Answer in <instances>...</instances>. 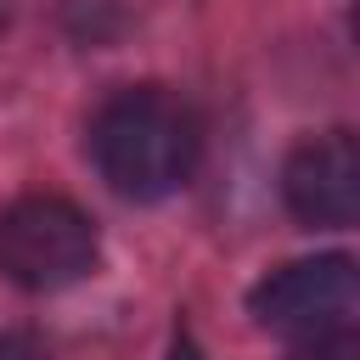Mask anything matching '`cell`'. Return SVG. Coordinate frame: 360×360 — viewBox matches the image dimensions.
Returning a JSON list of instances; mask_svg holds the SVG:
<instances>
[{"label": "cell", "instance_id": "obj_1", "mask_svg": "<svg viewBox=\"0 0 360 360\" xmlns=\"http://www.w3.org/2000/svg\"><path fill=\"white\" fill-rule=\"evenodd\" d=\"M197 112L163 84L112 90L90 118V158L101 180L129 202L180 191L197 169Z\"/></svg>", "mask_w": 360, "mask_h": 360}, {"label": "cell", "instance_id": "obj_2", "mask_svg": "<svg viewBox=\"0 0 360 360\" xmlns=\"http://www.w3.org/2000/svg\"><path fill=\"white\" fill-rule=\"evenodd\" d=\"M96 264V219L56 197L22 191L0 208V276L28 292H56Z\"/></svg>", "mask_w": 360, "mask_h": 360}, {"label": "cell", "instance_id": "obj_3", "mask_svg": "<svg viewBox=\"0 0 360 360\" xmlns=\"http://www.w3.org/2000/svg\"><path fill=\"white\" fill-rule=\"evenodd\" d=\"M248 309L264 332H281V338H315V332H332V326H354L360 270H354L349 253L292 259L248 292Z\"/></svg>", "mask_w": 360, "mask_h": 360}, {"label": "cell", "instance_id": "obj_4", "mask_svg": "<svg viewBox=\"0 0 360 360\" xmlns=\"http://www.w3.org/2000/svg\"><path fill=\"white\" fill-rule=\"evenodd\" d=\"M281 197L292 208V219L304 225H354L360 219V146L349 129H326L292 146L287 169H281Z\"/></svg>", "mask_w": 360, "mask_h": 360}, {"label": "cell", "instance_id": "obj_5", "mask_svg": "<svg viewBox=\"0 0 360 360\" xmlns=\"http://www.w3.org/2000/svg\"><path fill=\"white\" fill-rule=\"evenodd\" d=\"M292 360H360V332L354 326H332V332L298 338Z\"/></svg>", "mask_w": 360, "mask_h": 360}, {"label": "cell", "instance_id": "obj_6", "mask_svg": "<svg viewBox=\"0 0 360 360\" xmlns=\"http://www.w3.org/2000/svg\"><path fill=\"white\" fill-rule=\"evenodd\" d=\"M107 11L124 22V0H68V28H73L79 39L101 45V39H112V34H107V22H101Z\"/></svg>", "mask_w": 360, "mask_h": 360}, {"label": "cell", "instance_id": "obj_7", "mask_svg": "<svg viewBox=\"0 0 360 360\" xmlns=\"http://www.w3.org/2000/svg\"><path fill=\"white\" fill-rule=\"evenodd\" d=\"M0 360H45V354H39L34 338H22V332H0Z\"/></svg>", "mask_w": 360, "mask_h": 360}, {"label": "cell", "instance_id": "obj_8", "mask_svg": "<svg viewBox=\"0 0 360 360\" xmlns=\"http://www.w3.org/2000/svg\"><path fill=\"white\" fill-rule=\"evenodd\" d=\"M169 360H202V349H197V338H191L186 326H174V343H169Z\"/></svg>", "mask_w": 360, "mask_h": 360}, {"label": "cell", "instance_id": "obj_9", "mask_svg": "<svg viewBox=\"0 0 360 360\" xmlns=\"http://www.w3.org/2000/svg\"><path fill=\"white\" fill-rule=\"evenodd\" d=\"M0 34H6V6H0Z\"/></svg>", "mask_w": 360, "mask_h": 360}]
</instances>
